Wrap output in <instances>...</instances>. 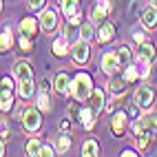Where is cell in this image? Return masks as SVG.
<instances>
[{
  "label": "cell",
  "mask_w": 157,
  "mask_h": 157,
  "mask_svg": "<svg viewBox=\"0 0 157 157\" xmlns=\"http://www.w3.org/2000/svg\"><path fill=\"white\" fill-rule=\"evenodd\" d=\"M133 38H135V42H137V44H142V42H144V33H140V31H137V33H135Z\"/></svg>",
  "instance_id": "37"
},
{
  "label": "cell",
  "mask_w": 157,
  "mask_h": 157,
  "mask_svg": "<svg viewBox=\"0 0 157 157\" xmlns=\"http://www.w3.org/2000/svg\"><path fill=\"white\" fill-rule=\"evenodd\" d=\"M40 122H42V117H40V113L36 109H27L22 113V126H25V131H29V133L38 131L40 128Z\"/></svg>",
  "instance_id": "5"
},
{
  "label": "cell",
  "mask_w": 157,
  "mask_h": 157,
  "mask_svg": "<svg viewBox=\"0 0 157 157\" xmlns=\"http://www.w3.org/2000/svg\"><path fill=\"white\" fill-rule=\"evenodd\" d=\"M78 2H80V0H62V2H60V7H62V11H64V13L69 16V13H73V11H75Z\"/></svg>",
  "instance_id": "27"
},
{
  "label": "cell",
  "mask_w": 157,
  "mask_h": 157,
  "mask_svg": "<svg viewBox=\"0 0 157 157\" xmlns=\"http://www.w3.org/2000/svg\"><path fill=\"white\" fill-rule=\"evenodd\" d=\"M2 86H5V89H11V80H9V78H2Z\"/></svg>",
  "instance_id": "39"
},
{
  "label": "cell",
  "mask_w": 157,
  "mask_h": 157,
  "mask_svg": "<svg viewBox=\"0 0 157 157\" xmlns=\"http://www.w3.org/2000/svg\"><path fill=\"white\" fill-rule=\"evenodd\" d=\"M151 5H153V7H157V0H151Z\"/></svg>",
  "instance_id": "40"
},
{
  "label": "cell",
  "mask_w": 157,
  "mask_h": 157,
  "mask_svg": "<svg viewBox=\"0 0 157 157\" xmlns=\"http://www.w3.org/2000/svg\"><path fill=\"white\" fill-rule=\"evenodd\" d=\"M69 40H67V36H60L58 40H53V53L58 56V58H62V56H67L69 53Z\"/></svg>",
  "instance_id": "17"
},
{
  "label": "cell",
  "mask_w": 157,
  "mask_h": 157,
  "mask_svg": "<svg viewBox=\"0 0 157 157\" xmlns=\"http://www.w3.org/2000/svg\"><path fill=\"white\" fill-rule=\"evenodd\" d=\"M131 49L128 47H120V51H117V58H120V67L122 69H126L128 64H131Z\"/></svg>",
  "instance_id": "20"
},
{
  "label": "cell",
  "mask_w": 157,
  "mask_h": 157,
  "mask_svg": "<svg viewBox=\"0 0 157 157\" xmlns=\"http://www.w3.org/2000/svg\"><path fill=\"white\" fill-rule=\"evenodd\" d=\"M155 67H157V64H155Z\"/></svg>",
  "instance_id": "41"
},
{
  "label": "cell",
  "mask_w": 157,
  "mask_h": 157,
  "mask_svg": "<svg viewBox=\"0 0 157 157\" xmlns=\"http://www.w3.org/2000/svg\"><path fill=\"white\" fill-rule=\"evenodd\" d=\"M106 9H104V7H100V5H95V7H93V11H91V22L93 25H102L104 22V20H106Z\"/></svg>",
  "instance_id": "18"
},
{
  "label": "cell",
  "mask_w": 157,
  "mask_h": 157,
  "mask_svg": "<svg viewBox=\"0 0 157 157\" xmlns=\"http://www.w3.org/2000/svg\"><path fill=\"white\" fill-rule=\"evenodd\" d=\"M0 44H2V51L11 49V44H13V36H11V31H9V29H5V31H2V38H0Z\"/></svg>",
  "instance_id": "25"
},
{
  "label": "cell",
  "mask_w": 157,
  "mask_h": 157,
  "mask_svg": "<svg viewBox=\"0 0 157 157\" xmlns=\"http://www.w3.org/2000/svg\"><path fill=\"white\" fill-rule=\"evenodd\" d=\"M71 56H73V62H75V64H84V62L89 60V42H86V40L73 42Z\"/></svg>",
  "instance_id": "6"
},
{
  "label": "cell",
  "mask_w": 157,
  "mask_h": 157,
  "mask_svg": "<svg viewBox=\"0 0 157 157\" xmlns=\"http://www.w3.org/2000/svg\"><path fill=\"white\" fill-rule=\"evenodd\" d=\"M122 155H124V157H135L137 153H135V151H131V148H124V151H122Z\"/></svg>",
  "instance_id": "36"
},
{
  "label": "cell",
  "mask_w": 157,
  "mask_h": 157,
  "mask_svg": "<svg viewBox=\"0 0 157 157\" xmlns=\"http://www.w3.org/2000/svg\"><path fill=\"white\" fill-rule=\"evenodd\" d=\"M153 100H155V91L151 86H140L135 91V104H137L140 109H151Z\"/></svg>",
  "instance_id": "4"
},
{
  "label": "cell",
  "mask_w": 157,
  "mask_h": 157,
  "mask_svg": "<svg viewBox=\"0 0 157 157\" xmlns=\"http://www.w3.org/2000/svg\"><path fill=\"white\" fill-rule=\"evenodd\" d=\"M91 109H93V113H100L102 111V106H104V93L100 91V89H93V93H91Z\"/></svg>",
  "instance_id": "13"
},
{
  "label": "cell",
  "mask_w": 157,
  "mask_h": 157,
  "mask_svg": "<svg viewBox=\"0 0 157 157\" xmlns=\"http://www.w3.org/2000/svg\"><path fill=\"white\" fill-rule=\"evenodd\" d=\"M13 78H16L18 82L31 80V67H29L27 60H18L16 64H13Z\"/></svg>",
  "instance_id": "9"
},
{
  "label": "cell",
  "mask_w": 157,
  "mask_h": 157,
  "mask_svg": "<svg viewBox=\"0 0 157 157\" xmlns=\"http://www.w3.org/2000/svg\"><path fill=\"white\" fill-rule=\"evenodd\" d=\"M71 93L75 95V100H89L93 93V80L86 73H78L71 82Z\"/></svg>",
  "instance_id": "2"
},
{
  "label": "cell",
  "mask_w": 157,
  "mask_h": 157,
  "mask_svg": "<svg viewBox=\"0 0 157 157\" xmlns=\"http://www.w3.org/2000/svg\"><path fill=\"white\" fill-rule=\"evenodd\" d=\"M40 155H42V157H51V155H56V153H53V148H51V146H42Z\"/></svg>",
  "instance_id": "34"
},
{
  "label": "cell",
  "mask_w": 157,
  "mask_h": 157,
  "mask_svg": "<svg viewBox=\"0 0 157 157\" xmlns=\"http://www.w3.org/2000/svg\"><path fill=\"white\" fill-rule=\"evenodd\" d=\"M71 82H73V80L67 75V73H58V75H56V82H53V89L60 93V95H69Z\"/></svg>",
  "instance_id": "10"
},
{
  "label": "cell",
  "mask_w": 157,
  "mask_h": 157,
  "mask_svg": "<svg viewBox=\"0 0 157 157\" xmlns=\"http://www.w3.org/2000/svg\"><path fill=\"white\" fill-rule=\"evenodd\" d=\"M120 69V58L117 53H104L102 56V71L106 73V75H115Z\"/></svg>",
  "instance_id": "8"
},
{
  "label": "cell",
  "mask_w": 157,
  "mask_h": 157,
  "mask_svg": "<svg viewBox=\"0 0 157 157\" xmlns=\"http://www.w3.org/2000/svg\"><path fill=\"white\" fill-rule=\"evenodd\" d=\"M78 33H80V27H75V25H73V22H69L67 25V29H64V36H67V40H69V42H78Z\"/></svg>",
  "instance_id": "24"
},
{
  "label": "cell",
  "mask_w": 157,
  "mask_h": 157,
  "mask_svg": "<svg viewBox=\"0 0 157 157\" xmlns=\"http://www.w3.org/2000/svg\"><path fill=\"white\" fill-rule=\"evenodd\" d=\"M31 40H33L31 36L20 33V49H22V51H31V49H33V47H31Z\"/></svg>",
  "instance_id": "31"
},
{
  "label": "cell",
  "mask_w": 157,
  "mask_h": 157,
  "mask_svg": "<svg viewBox=\"0 0 157 157\" xmlns=\"http://www.w3.org/2000/svg\"><path fill=\"white\" fill-rule=\"evenodd\" d=\"M137 75H140V71H137V67H135V64H128L126 69H124V78H126L128 82H135V80H137Z\"/></svg>",
  "instance_id": "28"
},
{
  "label": "cell",
  "mask_w": 157,
  "mask_h": 157,
  "mask_svg": "<svg viewBox=\"0 0 157 157\" xmlns=\"http://www.w3.org/2000/svg\"><path fill=\"white\" fill-rule=\"evenodd\" d=\"M42 5H44V0H29V9H33V11H38Z\"/></svg>",
  "instance_id": "33"
},
{
  "label": "cell",
  "mask_w": 157,
  "mask_h": 157,
  "mask_svg": "<svg viewBox=\"0 0 157 157\" xmlns=\"http://www.w3.org/2000/svg\"><path fill=\"white\" fill-rule=\"evenodd\" d=\"M38 27V20L36 18H25L22 20V22H20V33H25V36H31V38H33L36 36V29Z\"/></svg>",
  "instance_id": "14"
},
{
  "label": "cell",
  "mask_w": 157,
  "mask_h": 157,
  "mask_svg": "<svg viewBox=\"0 0 157 157\" xmlns=\"http://www.w3.org/2000/svg\"><path fill=\"white\" fill-rule=\"evenodd\" d=\"M133 133H135V137H137L140 148H146V146H148V140L157 133V115H144V117L135 120Z\"/></svg>",
  "instance_id": "1"
},
{
  "label": "cell",
  "mask_w": 157,
  "mask_h": 157,
  "mask_svg": "<svg viewBox=\"0 0 157 157\" xmlns=\"http://www.w3.org/2000/svg\"><path fill=\"white\" fill-rule=\"evenodd\" d=\"M80 20H82V13H80V11H73V13H69V22H73V25H80Z\"/></svg>",
  "instance_id": "32"
},
{
  "label": "cell",
  "mask_w": 157,
  "mask_h": 157,
  "mask_svg": "<svg viewBox=\"0 0 157 157\" xmlns=\"http://www.w3.org/2000/svg\"><path fill=\"white\" fill-rule=\"evenodd\" d=\"M40 151H42V144H40V140H29L27 153H29V155H40Z\"/></svg>",
  "instance_id": "30"
},
{
  "label": "cell",
  "mask_w": 157,
  "mask_h": 157,
  "mask_svg": "<svg viewBox=\"0 0 157 157\" xmlns=\"http://www.w3.org/2000/svg\"><path fill=\"white\" fill-rule=\"evenodd\" d=\"M80 38L86 40V42H91L93 38H95V29H93V22H86L80 27Z\"/></svg>",
  "instance_id": "21"
},
{
  "label": "cell",
  "mask_w": 157,
  "mask_h": 157,
  "mask_svg": "<svg viewBox=\"0 0 157 157\" xmlns=\"http://www.w3.org/2000/svg\"><path fill=\"white\" fill-rule=\"evenodd\" d=\"M69 146H71V137H69L67 133L60 135V137H58V153H67Z\"/></svg>",
  "instance_id": "26"
},
{
  "label": "cell",
  "mask_w": 157,
  "mask_h": 157,
  "mask_svg": "<svg viewBox=\"0 0 157 157\" xmlns=\"http://www.w3.org/2000/svg\"><path fill=\"white\" fill-rule=\"evenodd\" d=\"M18 93L22 98H31V95H33V82H31V80H22L20 86H18Z\"/></svg>",
  "instance_id": "23"
},
{
  "label": "cell",
  "mask_w": 157,
  "mask_h": 157,
  "mask_svg": "<svg viewBox=\"0 0 157 157\" xmlns=\"http://www.w3.org/2000/svg\"><path fill=\"white\" fill-rule=\"evenodd\" d=\"M111 131L115 137H124V133L128 131V113H124V111H117L113 115V120H111Z\"/></svg>",
  "instance_id": "3"
},
{
  "label": "cell",
  "mask_w": 157,
  "mask_h": 157,
  "mask_svg": "<svg viewBox=\"0 0 157 157\" xmlns=\"http://www.w3.org/2000/svg\"><path fill=\"white\" fill-rule=\"evenodd\" d=\"M40 27H42L44 33H53V31H56V27H58V13L53 11V9L42 11V16H40Z\"/></svg>",
  "instance_id": "7"
},
{
  "label": "cell",
  "mask_w": 157,
  "mask_h": 157,
  "mask_svg": "<svg viewBox=\"0 0 157 157\" xmlns=\"http://www.w3.org/2000/svg\"><path fill=\"white\" fill-rule=\"evenodd\" d=\"M113 36H115V27L109 25V22H102L100 25V31H98V40H100V42H109Z\"/></svg>",
  "instance_id": "15"
},
{
  "label": "cell",
  "mask_w": 157,
  "mask_h": 157,
  "mask_svg": "<svg viewBox=\"0 0 157 157\" xmlns=\"http://www.w3.org/2000/svg\"><path fill=\"white\" fill-rule=\"evenodd\" d=\"M128 84H131V82L126 78H113L109 89H111V93H115V95H124V91L128 89Z\"/></svg>",
  "instance_id": "12"
},
{
  "label": "cell",
  "mask_w": 157,
  "mask_h": 157,
  "mask_svg": "<svg viewBox=\"0 0 157 157\" xmlns=\"http://www.w3.org/2000/svg\"><path fill=\"white\" fill-rule=\"evenodd\" d=\"M80 122H82V126H84L86 131H91L93 128V124H95V113H93V109L89 106V109H84L80 113Z\"/></svg>",
  "instance_id": "16"
},
{
  "label": "cell",
  "mask_w": 157,
  "mask_h": 157,
  "mask_svg": "<svg viewBox=\"0 0 157 157\" xmlns=\"http://www.w3.org/2000/svg\"><path fill=\"white\" fill-rule=\"evenodd\" d=\"M98 5H100V7H104L106 11H111V5H113V2H111V0H98Z\"/></svg>",
  "instance_id": "35"
},
{
  "label": "cell",
  "mask_w": 157,
  "mask_h": 157,
  "mask_svg": "<svg viewBox=\"0 0 157 157\" xmlns=\"http://www.w3.org/2000/svg\"><path fill=\"white\" fill-rule=\"evenodd\" d=\"M69 128H71V124H69V120H64L62 122V133H69Z\"/></svg>",
  "instance_id": "38"
},
{
  "label": "cell",
  "mask_w": 157,
  "mask_h": 157,
  "mask_svg": "<svg viewBox=\"0 0 157 157\" xmlns=\"http://www.w3.org/2000/svg\"><path fill=\"white\" fill-rule=\"evenodd\" d=\"M142 25L146 27V29H153L155 25H157V7H144L142 9Z\"/></svg>",
  "instance_id": "11"
},
{
  "label": "cell",
  "mask_w": 157,
  "mask_h": 157,
  "mask_svg": "<svg viewBox=\"0 0 157 157\" xmlns=\"http://www.w3.org/2000/svg\"><path fill=\"white\" fill-rule=\"evenodd\" d=\"M38 109L42 111V113H47V111L51 109V104H49V95H47V91H42V93H40V98H38Z\"/></svg>",
  "instance_id": "29"
},
{
  "label": "cell",
  "mask_w": 157,
  "mask_h": 157,
  "mask_svg": "<svg viewBox=\"0 0 157 157\" xmlns=\"http://www.w3.org/2000/svg\"><path fill=\"white\" fill-rule=\"evenodd\" d=\"M13 106V98H11V89H5L2 86V95H0V109H2V113L5 111H9Z\"/></svg>",
  "instance_id": "19"
},
{
  "label": "cell",
  "mask_w": 157,
  "mask_h": 157,
  "mask_svg": "<svg viewBox=\"0 0 157 157\" xmlns=\"http://www.w3.org/2000/svg\"><path fill=\"white\" fill-rule=\"evenodd\" d=\"M82 155L84 157H95L98 155V142L95 140H86L84 146H82Z\"/></svg>",
  "instance_id": "22"
}]
</instances>
